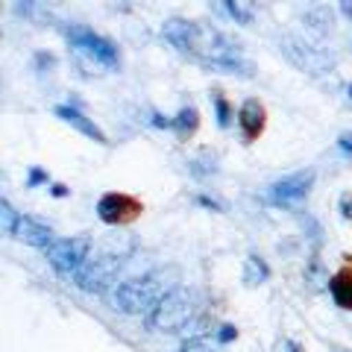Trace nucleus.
Listing matches in <instances>:
<instances>
[{
    "label": "nucleus",
    "mask_w": 352,
    "mask_h": 352,
    "mask_svg": "<svg viewBox=\"0 0 352 352\" xmlns=\"http://www.w3.org/2000/svg\"><path fill=\"white\" fill-rule=\"evenodd\" d=\"M197 314V294L188 288H173L147 314V329L153 332H182Z\"/></svg>",
    "instance_id": "1"
},
{
    "label": "nucleus",
    "mask_w": 352,
    "mask_h": 352,
    "mask_svg": "<svg viewBox=\"0 0 352 352\" xmlns=\"http://www.w3.org/2000/svg\"><path fill=\"white\" fill-rule=\"evenodd\" d=\"M162 273H150L144 279H132L112 291V305L124 314H150L170 291L162 288Z\"/></svg>",
    "instance_id": "2"
},
{
    "label": "nucleus",
    "mask_w": 352,
    "mask_h": 352,
    "mask_svg": "<svg viewBox=\"0 0 352 352\" xmlns=\"http://www.w3.org/2000/svg\"><path fill=\"white\" fill-rule=\"evenodd\" d=\"M279 47L285 53V59H288L296 71L302 74H311V76H326L335 71V59L329 56L326 50L320 47H311V44H305L302 38L296 36H285L279 41Z\"/></svg>",
    "instance_id": "3"
},
{
    "label": "nucleus",
    "mask_w": 352,
    "mask_h": 352,
    "mask_svg": "<svg viewBox=\"0 0 352 352\" xmlns=\"http://www.w3.org/2000/svg\"><path fill=\"white\" fill-rule=\"evenodd\" d=\"M88 252H91V238H85V235L62 238L47 247V261L62 276H71V273H76L88 261Z\"/></svg>",
    "instance_id": "4"
},
{
    "label": "nucleus",
    "mask_w": 352,
    "mask_h": 352,
    "mask_svg": "<svg viewBox=\"0 0 352 352\" xmlns=\"http://www.w3.org/2000/svg\"><path fill=\"white\" fill-rule=\"evenodd\" d=\"M118 267H120V256L88 258L82 267L74 273V285L80 291H88V294H100V291H106L109 285H112Z\"/></svg>",
    "instance_id": "5"
},
{
    "label": "nucleus",
    "mask_w": 352,
    "mask_h": 352,
    "mask_svg": "<svg viewBox=\"0 0 352 352\" xmlns=\"http://www.w3.org/2000/svg\"><path fill=\"white\" fill-rule=\"evenodd\" d=\"M65 36H68V41L80 53H85L88 59H94V62H100V65H109V68L118 65V47L109 38L97 36V32L85 30V27H68V30H65Z\"/></svg>",
    "instance_id": "6"
},
{
    "label": "nucleus",
    "mask_w": 352,
    "mask_h": 352,
    "mask_svg": "<svg viewBox=\"0 0 352 352\" xmlns=\"http://www.w3.org/2000/svg\"><path fill=\"white\" fill-rule=\"evenodd\" d=\"M141 212H144V206H141L135 197H129V194H103L100 197V203H97V214H100L103 223L109 226H124V223H132Z\"/></svg>",
    "instance_id": "7"
},
{
    "label": "nucleus",
    "mask_w": 352,
    "mask_h": 352,
    "mask_svg": "<svg viewBox=\"0 0 352 352\" xmlns=\"http://www.w3.org/2000/svg\"><path fill=\"white\" fill-rule=\"evenodd\" d=\"M314 185V170H300V173H291L285 179H276L270 185V200L276 206H296L302 203L308 191Z\"/></svg>",
    "instance_id": "8"
},
{
    "label": "nucleus",
    "mask_w": 352,
    "mask_h": 352,
    "mask_svg": "<svg viewBox=\"0 0 352 352\" xmlns=\"http://www.w3.org/2000/svg\"><path fill=\"white\" fill-rule=\"evenodd\" d=\"M264 124H267V112H264V106L256 100V97H250V100L241 103L238 126H241V132H244V141H256L264 132Z\"/></svg>",
    "instance_id": "9"
},
{
    "label": "nucleus",
    "mask_w": 352,
    "mask_h": 352,
    "mask_svg": "<svg viewBox=\"0 0 352 352\" xmlns=\"http://www.w3.org/2000/svg\"><path fill=\"white\" fill-rule=\"evenodd\" d=\"M18 241H24V244L30 247H41V250H47L53 241V232H50V226H44L38 223L36 217H18V223H15V232H12Z\"/></svg>",
    "instance_id": "10"
},
{
    "label": "nucleus",
    "mask_w": 352,
    "mask_h": 352,
    "mask_svg": "<svg viewBox=\"0 0 352 352\" xmlns=\"http://www.w3.org/2000/svg\"><path fill=\"white\" fill-rule=\"evenodd\" d=\"M56 118H62L65 124H71L76 132H82V135H88L91 141H97V144H109L106 132L94 124V120H88L76 106H56Z\"/></svg>",
    "instance_id": "11"
},
{
    "label": "nucleus",
    "mask_w": 352,
    "mask_h": 352,
    "mask_svg": "<svg viewBox=\"0 0 352 352\" xmlns=\"http://www.w3.org/2000/svg\"><path fill=\"white\" fill-rule=\"evenodd\" d=\"M329 291H332L335 305H340L344 311H352V267L335 273L332 282H329Z\"/></svg>",
    "instance_id": "12"
},
{
    "label": "nucleus",
    "mask_w": 352,
    "mask_h": 352,
    "mask_svg": "<svg viewBox=\"0 0 352 352\" xmlns=\"http://www.w3.org/2000/svg\"><path fill=\"white\" fill-rule=\"evenodd\" d=\"M305 24H308V30L314 32V36H329V32L335 30V12L329 6H314L311 12L305 15Z\"/></svg>",
    "instance_id": "13"
},
{
    "label": "nucleus",
    "mask_w": 352,
    "mask_h": 352,
    "mask_svg": "<svg viewBox=\"0 0 352 352\" xmlns=\"http://www.w3.org/2000/svg\"><path fill=\"white\" fill-rule=\"evenodd\" d=\"M197 126H200V112H197L194 106H182V109H179V115L173 118V132L185 141V138H191V135H194Z\"/></svg>",
    "instance_id": "14"
},
{
    "label": "nucleus",
    "mask_w": 352,
    "mask_h": 352,
    "mask_svg": "<svg viewBox=\"0 0 352 352\" xmlns=\"http://www.w3.org/2000/svg\"><path fill=\"white\" fill-rule=\"evenodd\" d=\"M267 279H270V267L264 264V258L247 256L244 258V282L250 285V288H258V285H264Z\"/></svg>",
    "instance_id": "15"
},
{
    "label": "nucleus",
    "mask_w": 352,
    "mask_h": 352,
    "mask_svg": "<svg viewBox=\"0 0 352 352\" xmlns=\"http://www.w3.org/2000/svg\"><path fill=\"white\" fill-rule=\"evenodd\" d=\"M305 282H308V288H311V291H323V288H329L332 276L326 273L320 256H311V258H308V264H305Z\"/></svg>",
    "instance_id": "16"
},
{
    "label": "nucleus",
    "mask_w": 352,
    "mask_h": 352,
    "mask_svg": "<svg viewBox=\"0 0 352 352\" xmlns=\"http://www.w3.org/2000/svg\"><path fill=\"white\" fill-rule=\"evenodd\" d=\"M206 68L214 71V74H232V76H252V71H256L247 59H241V56L223 59V62H212V65H206Z\"/></svg>",
    "instance_id": "17"
},
{
    "label": "nucleus",
    "mask_w": 352,
    "mask_h": 352,
    "mask_svg": "<svg viewBox=\"0 0 352 352\" xmlns=\"http://www.w3.org/2000/svg\"><path fill=\"white\" fill-rule=\"evenodd\" d=\"M226 12L232 15L238 24H244V27H250L252 24V9L250 6H244V3H238V0H229L226 3Z\"/></svg>",
    "instance_id": "18"
},
{
    "label": "nucleus",
    "mask_w": 352,
    "mask_h": 352,
    "mask_svg": "<svg viewBox=\"0 0 352 352\" xmlns=\"http://www.w3.org/2000/svg\"><path fill=\"white\" fill-rule=\"evenodd\" d=\"M214 109H217V126L226 129L229 124H232V109H229L223 94H214Z\"/></svg>",
    "instance_id": "19"
},
{
    "label": "nucleus",
    "mask_w": 352,
    "mask_h": 352,
    "mask_svg": "<svg viewBox=\"0 0 352 352\" xmlns=\"http://www.w3.org/2000/svg\"><path fill=\"white\" fill-rule=\"evenodd\" d=\"M18 217H21V214H15V212H12V206H9L6 200L0 203V220H3V229H6L9 235L15 232V223H18Z\"/></svg>",
    "instance_id": "20"
},
{
    "label": "nucleus",
    "mask_w": 352,
    "mask_h": 352,
    "mask_svg": "<svg viewBox=\"0 0 352 352\" xmlns=\"http://www.w3.org/2000/svg\"><path fill=\"white\" fill-rule=\"evenodd\" d=\"M235 338H238V329H235V326H229V323H226V326H220V329H217V340H220V344H232Z\"/></svg>",
    "instance_id": "21"
},
{
    "label": "nucleus",
    "mask_w": 352,
    "mask_h": 352,
    "mask_svg": "<svg viewBox=\"0 0 352 352\" xmlns=\"http://www.w3.org/2000/svg\"><path fill=\"white\" fill-rule=\"evenodd\" d=\"M273 352H302L300 344H294L291 338H279L276 344H273Z\"/></svg>",
    "instance_id": "22"
},
{
    "label": "nucleus",
    "mask_w": 352,
    "mask_h": 352,
    "mask_svg": "<svg viewBox=\"0 0 352 352\" xmlns=\"http://www.w3.org/2000/svg\"><path fill=\"white\" fill-rule=\"evenodd\" d=\"M41 182H47V173H44L41 168H32V170H30L27 185H30V188H36V185H41Z\"/></svg>",
    "instance_id": "23"
},
{
    "label": "nucleus",
    "mask_w": 352,
    "mask_h": 352,
    "mask_svg": "<svg viewBox=\"0 0 352 352\" xmlns=\"http://www.w3.org/2000/svg\"><path fill=\"white\" fill-rule=\"evenodd\" d=\"M179 352H208V346L203 344V340H185Z\"/></svg>",
    "instance_id": "24"
},
{
    "label": "nucleus",
    "mask_w": 352,
    "mask_h": 352,
    "mask_svg": "<svg viewBox=\"0 0 352 352\" xmlns=\"http://www.w3.org/2000/svg\"><path fill=\"white\" fill-rule=\"evenodd\" d=\"M340 214H344L346 220H352V194L340 197Z\"/></svg>",
    "instance_id": "25"
},
{
    "label": "nucleus",
    "mask_w": 352,
    "mask_h": 352,
    "mask_svg": "<svg viewBox=\"0 0 352 352\" xmlns=\"http://www.w3.org/2000/svg\"><path fill=\"white\" fill-rule=\"evenodd\" d=\"M153 126H162V129H173V118H164V115H153Z\"/></svg>",
    "instance_id": "26"
},
{
    "label": "nucleus",
    "mask_w": 352,
    "mask_h": 352,
    "mask_svg": "<svg viewBox=\"0 0 352 352\" xmlns=\"http://www.w3.org/2000/svg\"><path fill=\"white\" fill-rule=\"evenodd\" d=\"M197 203H200V206H206V208H212V212H220V208H223V206H220L217 200H212V197H206V194H200V197H197Z\"/></svg>",
    "instance_id": "27"
},
{
    "label": "nucleus",
    "mask_w": 352,
    "mask_h": 352,
    "mask_svg": "<svg viewBox=\"0 0 352 352\" xmlns=\"http://www.w3.org/2000/svg\"><path fill=\"white\" fill-rule=\"evenodd\" d=\"M338 147L344 150V153H352V132H340V138H338Z\"/></svg>",
    "instance_id": "28"
},
{
    "label": "nucleus",
    "mask_w": 352,
    "mask_h": 352,
    "mask_svg": "<svg viewBox=\"0 0 352 352\" xmlns=\"http://www.w3.org/2000/svg\"><path fill=\"white\" fill-rule=\"evenodd\" d=\"M36 62H38V68H53V65H56V56H50V53H38Z\"/></svg>",
    "instance_id": "29"
},
{
    "label": "nucleus",
    "mask_w": 352,
    "mask_h": 352,
    "mask_svg": "<svg viewBox=\"0 0 352 352\" xmlns=\"http://www.w3.org/2000/svg\"><path fill=\"white\" fill-rule=\"evenodd\" d=\"M50 194H53V197H68V188H65L62 182H56V185L50 188Z\"/></svg>",
    "instance_id": "30"
},
{
    "label": "nucleus",
    "mask_w": 352,
    "mask_h": 352,
    "mask_svg": "<svg viewBox=\"0 0 352 352\" xmlns=\"http://www.w3.org/2000/svg\"><path fill=\"white\" fill-rule=\"evenodd\" d=\"M340 12H344L346 18H352V0H344V3H340Z\"/></svg>",
    "instance_id": "31"
},
{
    "label": "nucleus",
    "mask_w": 352,
    "mask_h": 352,
    "mask_svg": "<svg viewBox=\"0 0 352 352\" xmlns=\"http://www.w3.org/2000/svg\"><path fill=\"white\" fill-rule=\"evenodd\" d=\"M346 100H349V103H352V82H349V85H346Z\"/></svg>",
    "instance_id": "32"
},
{
    "label": "nucleus",
    "mask_w": 352,
    "mask_h": 352,
    "mask_svg": "<svg viewBox=\"0 0 352 352\" xmlns=\"http://www.w3.org/2000/svg\"><path fill=\"white\" fill-rule=\"evenodd\" d=\"M335 352H346V349H340V346H335Z\"/></svg>",
    "instance_id": "33"
}]
</instances>
